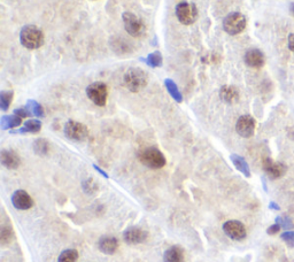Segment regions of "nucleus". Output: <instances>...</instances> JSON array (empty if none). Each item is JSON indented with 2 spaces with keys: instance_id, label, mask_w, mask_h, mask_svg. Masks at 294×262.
Returning a JSON list of instances; mask_svg holds the SVG:
<instances>
[{
  "instance_id": "obj_2",
  "label": "nucleus",
  "mask_w": 294,
  "mask_h": 262,
  "mask_svg": "<svg viewBox=\"0 0 294 262\" xmlns=\"http://www.w3.org/2000/svg\"><path fill=\"white\" fill-rule=\"evenodd\" d=\"M123 81L125 88L129 91L137 93L141 92L143 89H145L147 85V75L141 68L132 67L125 71Z\"/></svg>"
},
{
  "instance_id": "obj_26",
  "label": "nucleus",
  "mask_w": 294,
  "mask_h": 262,
  "mask_svg": "<svg viewBox=\"0 0 294 262\" xmlns=\"http://www.w3.org/2000/svg\"><path fill=\"white\" fill-rule=\"evenodd\" d=\"M27 107L29 108V110L32 114V116H36V117H43L45 115L44 113V108H43V106L41 104L36 102V100H28L27 103Z\"/></svg>"
},
{
  "instance_id": "obj_33",
  "label": "nucleus",
  "mask_w": 294,
  "mask_h": 262,
  "mask_svg": "<svg viewBox=\"0 0 294 262\" xmlns=\"http://www.w3.org/2000/svg\"><path fill=\"white\" fill-rule=\"evenodd\" d=\"M281 229H282L281 225H279L278 223H276V224L270 225V227L268 228L267 232H268V235H276V233H278L279 231H281Z\"/></svg>"
},
{
  "instance_id": "obj_6",
  "label": "nucleus",
  "mask_w": 294,
  "mask_h": 262,
  "mask_svg": "<svg viewBox=\"0 0 294 262\" xmlns=\"http://www.w3.org/2000/svg\"><path fill=\"white\" fill-rule=\"evenodd\" d=\"M87 96L95 105L103 107L108 98V88L102 82H95L87 88Z\"/></svg>"
},
{
  "instance_id": "obj_20",
  "label": "nucleus",
  "mask_w": 294,
  "mask_h": 262,
  "mask_svg": "<svg viewBox=\"0 0 294 262\" xmlns=\"http://www.w3.org/2000/svg\"><path fill=\"white\" fill-rule=\"evenodd\" d=\"M22 123V118L17 116L16 114H12V115H3L0 120V125H1L2 130H8V129H14L20 127Z\"/></svg>"
},
{
  "instance_id": "obj_14",
  "label": "nucleus",
  "mask_w": 294,
  "mask_h": 262,
  "mask_svg": "<svg viewBox=\"0 0 294 262\" xmlns=\"http://www.w3.org/2000/svg\"><path fill=\"white\" fill-rule=\"evenodd\" d=\"M0 161L7 169H17L21 164V157L13 150H2L0 153Z\"/></svg>"
},
{
  "instance_id": "obj_22",
  "label": "nucleus",
  "mask_w": 294,
  "mask_h": 262,
  "mask_svg": "<svg viewBox=\"0 0 294 262\" xmlns=\"http://www.w3.org/2000/svg\"><path fill=\"white\" fill-rule=\"evenodd\" d=\"M164 85H166V89L168 90V92H169V95L173 97V99L175 100V102H177V103L183 102L182 93H181V91H179L177 84L175 83L173 80H170V78H166V80H164Z\"/></svg>"
},
{
  "instance_id": "obj_37",
  "label": "nucleus",
  "mask_w": 294,
  "mask_h": 262,
  "mask_svg": "<svg viewBox=\"0 0 294 262\" xmlns=\"http://www.w3.org/2000/svg\"><path fill=\"white\" fill-rule=\"evenodd\" d=\"M270 206H274L272 208H275V210H279V208L277 207V205H275V204H270Z\"/></svg>"
},
{
  "instance_id": "obj_10",
  "label": "nucleus",
  "mask_w": 294,
  "mask_h": 262,
  "mask_svg": "<svg viewBox=\"0 0 294 262\" xmlns=\"http://www.w3.org/2000/svg\"><path fill=\"white\" fill-rule=\"evenodd\" d=\"M255 120L250 115H243L238 118L236 123V131L244 138L252 137L255 132Z\"/></svg>"
},
{
  "instance_id": "obj_7",
  "label": "nucleus",
  "mask_w": 294,
  "mask_h": 262,
  "mask_svg": "<svg viewBox=\"0 0 294 262\" xmlns=\"http://www.w3.org/2000/svg\"><path fill=\"white\" fill-rule=\"evenodd\" d=\"M63 131L67 138L75 142H84L89 137V129L87 125L74 120L66 122Z\"/></svg>"
},
{
  "instance_id": "obj_12",
  "label": "nucleus",
  "mask_w": 294,
  "mask_h": 262,
  "mask_svg": "<svg viewBox=\"0 0 294 262\" xmlns=\"http://www.w3.org/2000/svg\"><path fill=\"white\" fill-rule=\"evenodd\" d=\"M12 204L16 210H27L34 206V200L28 192L24 190H17L12 196Z\"/></svg>"
},
{
  "instance_id": "obj_21",
  "label": "nucleus",
  "mask_w": 294,
  "mask_h": 262,
  "mask_svg": "<svg viewBox=\"0 0 294 262\" xmlns=\"http://www.w3.org/2000/svg\"><path fill=\"white\" fill-rule=\"evenodd\" d=\"M42 129V122L39 120H28L23 128L13 131V134H37Z\"/></svg>"
},
{
  "instance_id": "obj_28",
  "label": "nucleus",
  "mask_w": 294,
  "mask_h": 262,
  "mask_svg": "<svg viewBox=\"0 0 294 262\" xmlns=\"http://www.w3.org/2000/svg\"><path fill=\"white\" fill-rule=\"evenodd\" d=\"M78 252L76 250H66L60 254L58 262H77Z\"/></svg>"
},
{
  "instance_id": "obj_8",
  "label": "nucleus",
  "mask_w": 294,
  "mask_h": 262,
  "mask_svg": "<svg viewBox=\"0 0 294 262\" xmlns=\"http://www.w3.org/2000/svg\"><path fill=\"white\" fill-rule=\"evenodd\" d=\"M122 19H123L125 31L132 37H142L145 34L146 28L144 22H143L141 17L135 15L134 13L125 12L122 15Z\"/></svg>"
},
{
  "instance_id": "obj_11",
  "label": "nucleus",
  "mask_w": 294,
  "mask_h": 262,
  "mask_svg": "<svg viewBox=\"0 0 294 262\" xmlns=\"http://www.w3.org/2000/svg\"><path fill=\"white\" fill-rule=\"evenodd\" d=\"M262 168L264 173L271 179H277L282 177L286 173V170H288V167L284 163L276 162V161L270 159V157H264L262 161Z\"/></svg>"
},
{
  "instance_id": "obj_29",
  "label": "nucleus",
  "mask_w": 294,
  "mask_h": 262,
  "mask_svg": "<svg viewBox=\"0 0 294 262\" xmlns=\"http://www.w3.org/2000/svg\"><path fill=\"white\" fill-rule=\"evenodd\" d=\"M82 186H83V190L88 195H95V193L98 191V185L97 183L93 181L92 178H88L82 183Z\"/></svg>"
},
{
  "instance_id": "obj_19",
  "label": "nucleus",
  "mask_w": 294,
  "mask_h": 262,
  "mask_svg": "<svg viewBox=\"0 0 294 262\" xmlns=\"http://www.w3.org/2000/svg\"><path fill=\"white\" fill-rule=\"evenodd\" d=\"M230 159H231L232 163H234V166L236 167L237 170H239L240 173H242L244 176H246V177H250L249 166L243 157L238 156V154H231Z\"/></svg>"
},
{
  "instance_id": "obj_35",
  "label": "nucleus",
  "mask_w": 294,
  "mask_h": 262,
  "mask_svg": "<svg viewBox=\"0 0 294 262\" xmlns=\"http://www.w3.org/2000/svg\"><path fill=\"white\" fill-rule=\"evenodd\" d=\"M93 167H95V169H96L97 171H98L99 174H101V175L103 176V177H105V178H108V175H107V173H105V171H103V170L101 169V168H99L98 166H97V164H95V166H93Z\"/></svg>"
},
{
  "instance_id": "obj_24",
  "label": "nucleus",
  "mask_w": 294,
  "mask_h": 262,
  "mask_svg": "<svg viewBox=\"0 0 294 262\" xmlns=\"http://www.w3.org/2000/svg\"><path fill=\"white\" fill-rule=\"evenodd\" d=\"M145 62H146L147 66H149L152 68L161 67V66H162V62H163L162 54H161L159 51L150 53V54L147 55V58L145 59Z\"/></svg>"
},
{
  "instance_id": "obj_36",
  "label": "nucleus",
  "mask_w": 294,
  "mask_h": 262,
  "mask_svg": "<svg viewBox=\"0 0 294 262\" xmlns=\"http://www.w3.org/2000/svg\"><path fill=\"white\" fill-rule=\"evenodd\" d=\"M290 7H291V10H292V13H293V15H294V3L292 2L291 5H290Z\"/></svg>"
},
{
  "instance_id": "obj_34",
  "label": "nucleus",
  "mask_w": 294,
  "mask_h": 262,
  "mask_svg": "<svg viewBox=\"0 0 294 262\" xmlns=\"http://www.w3.org/2000/svg\"><path fill=\"white\" fill-rule=\"evenodd\" d=\"M288 46L290 49V51H292L294 53V32L289 36L288 39Z\"/></svg>"
},
{
  "instance_id": "obj_13",
  "label": "nucleus",
  "mask_w": 294,
  "mask_h": 262,
  "mask_svg": "<svg viewBox=\"0 0 294 262\" xmlns=\"http://www.w3.org/2000/svg\"><path fill=\"white\" fill-rule=\"evenodd\" d=\"M123 239L125 243L131 244V245H136V244H141L145 242L147 239V232L138 227L128 228L127 230L123 232Z\"/></svg>"
},
{
  "instance_id": "obj_9",
  "label": "nucleus",
  "mask_w": 294,
  "mask_h": 262,
  "mask_svg": "<svg viewBox=\"0 0 294 262\" xmlns=\"http://www.w3.org/2000/svg\"><path fill=\"white\" fill-rule=\"evenodd\" d=\"M223 231L229 238H231L232 240H237V242L244 240L247 235L245 225L237 220H230L225 222L223 224Z\"/></svg>"
},
{
  "instance_id": "obj_27",
  "label": "nucleus",
  "mask_w": 294,
  "mask_h": 262,
  "mask_svg": "<svg viewBox=\"0 0 294 262\" xmlns=\"http://www.w3.org/2000/svg\"><path fill=\"white\" fill-rule=\"evenodd\" d=\"M14 238V232L12 230V228L8 227V225H2L1 230H0V243L1 245H7L12 242Z\"/></svg>"
},
{
  "instance_id": "obj_4",
  "label": "nucleus",
  "mask_w": 294,
  "mask_h": 262,
  "mask_svg": "<svg viewBox=\"0 0 294 262\" xmlns=\"http://www.w3.org/2000/svg\"><path fill=\"white\" fill-rule=\"evenodd\" d=\"M247 24L245 15L239 12H234L228 14L223 21V29L230 36H236L242 34L245 30Z\"/></svg>"
},
{
  "instance_id": "obj_18",
  "label": "nucleus",
  "mask_w": 294,
  "mask_h": 262,
  "mask_svg": "<svg viewBox=\"0 0 294 262\" xmlns=\"http://www.w3.org/2000/svg\"><path fill=\"white\" fill-rule=\"evenodd\" d=\"M164 262H185L184 251L179 246H171L164 252Z\"/></svg>"
},
{
  "instance_id": "obj_1",
  "label": "nucleus",
  "mask_w": 294,
  "mask_h": 262,
  "mask_svg": "<svg viewBox=\"0 0 294 262\" xmlns=\"http://www.w3.org/2000/svg\"><path fill=\"white\" fill-rule=\"evenodd\" d=\"M20 42L28 50H37L44 44V34L36 26H26L20 32Z\"/></svg>"
},
{
  "instance_id": "obj_15",
  "label": "nucleus",
  "mask_w": 294,
  "mask_h": 262,
  "mask_svg": "<svg viewBox=\"0 0 294 262\" xmlns=\"http://www.w3.org/2000/svg\"><path fill=\"white\" fill-rule=\"evenodd\" d=\"M244 61L250 68H261L264 64V54L260 50L250 49L245 53Z\"/></svg>"
},
{
  "instance_id": "obj_17",
  "label": "nucleus",
  "mask_w": 294,
  "mask_h": 262,
  "mask_svg": "<svg viewBox=\"0 0 294 262\" xmlns=\"http://www.w3.org/2000/svg\"><path fill=\"white\" fill-rule=\"evenodd\" d=\"M239 91L232 85H224L220 90V98L227 104H235L239 100Z\"/></svg>"
},
{
  "instance_id": "obj_5",
  "label": "nucleus",
  "mask_w": 294,
  "mask_h": 262,
  "mask_svg": "<svg viewBox=\"0 0 294 262\" xmlns=\"http://www.w3.org/2000/svg\"><path fill=\"white\" fill-rule=\"evenodd\" d=\"M176 16L179 22L184 26H191L198 19V8L195 3L179 2L176 6Z\"/></svg>"
},
{
  "instance_id": "obj_31",
  "label": "nucleus",
  "mask_w": 294,
  "mask_h": 262,
  "mask_svg": "<svg viewBox=\"0 0 294 262\" xmlns=\"http://www.w3.org/2000/svg\"><path fill=\"white\" fill-rule=\"evenodd\" d=\"M276 222H277V223H278L279 225H281L282 228L289 229V228H292V227H293L292 221L290 220V218H288V217H284V216L277 217V220H276Z\"/></svg>"
},
{
  "instance_id": "obj_23",
  "label": "nucleus",
  "mask_w": 294,
  "mask_h": 262,
  "mask_svg": "<svg viewBox=\"0 0 294 262\" xmlns=\"http://www.w3.org/2000/svg\"><path fill=\"white\" fill-rule=\"evenodd\" d=\"M14 93L10 90H5V91H1L0 93V108L3 112L8 110L10 104H12Z\"/></svg>"
},
{
  "instance_id": "obj_25",
  "label": "nucleus",
  "mask_w": 294,
  "mask_h": 262,
  "mask_svg": "<svg viewBox=\"0 0 294 262\" xmlns=\"http://www.w3.org/2000/svg\"><path fill=\"white\" fill-rule=\"evenodd\" d=\"M34 151L36 154H38V156H46L49 151V142L43 138L37 139V141H35L34 143Z\"/></svg>"
},
{
  "instance_id": "obj_16",
  "label": "nucleus",
  "mask_w": 294,
  "mask_h": 262,
  "mask_svg": "<svg viewBox=\"0 0 294 262\" xmlns=\"http://www.w3.org/2000/svg\"><path fill=\"white\" fill-rule=\"evenodd\" d=\"M98 247L103 254H114L118 249V242L115 237L105 236L101 237L98 242Z\"/></svg>"
},
{
  "instance_id": "obj_32",
  "label": "nucleus",
  "mask_w": 294,
  "mask_h": 262,
  "mask_svg": "<svg viewBox=\"0 0 294 262\" xmlns=\"http://www.w3.org/2000/svg\"><path fill=\"white\" fill-rule=\"evenodd\" d=\"M282 239L289 244V245H294V231H288L282 235Z\"/></svg>"
},
{
  "instance_id": "obj_30",
  "label": "nucleus",
  "mask_w": 294,
  "mask_h": 262,
  "mask_svg": "<svg viewBox=\"0 0 294 262\" xmlns=\"http://www.w3.org/2000/svg\"><path fill=\"white\" fill-rule=\"evenodd\" d=\"M14 114H16L17 116H20L21 118H26V117H31L32 114L29 110L28 107H20V108H16L14 110Z\"/></svg>"
},
{
  "instance_id": "obj_3",
  "label": "nucleus",
  "mask_w": 294,
  "mask_h": 262,
  "mask_svg": "<svg viewBox=\"0 0 294 262\" xmlns=\"http://www.w3.org/2000/svg\"><path fill=\"white\" fill-rule=\"evenodd\" d=\"M138 157L144 166L150 168V169H161L167 163V159L163 156V153L154 146L147 147V149L141 151Z\"/></svg>"
}]
</instances>
